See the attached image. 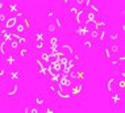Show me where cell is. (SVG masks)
Listing matches in <instances>:
<instances>
[{
  "instance_id": "15",
  "label": "cell",
  "mask_w": 125,
  "mask_h": 113,
  "mask_svg": "<svg viewBox=\"0 0 125 113\" xmlns=\"http://www.w3.org/2000/svg\"><path fill=\"white\" fill-rule=\"evenodd\" d=\"M74 51H75V49H74V46L70 45V43H63V45L61 46V53L65 54L67 57H70Z\"/></svg>"
},
{
  "instance_id": "3",
  "label": "cell",
  "mask_w": 125,
  "mask_h": 113,
  "mask_svg": "<svg viewBox=\"0 0 125 113\" xmlns=\"http://www.w3.org/2000/svg\"><path fill=\"white\" fill-rule=\"evenodd\" d=\"M21 9V4L19 1H9L5 4V12L8 15H17Z\"/></svg>"
},
{
  "instance_id": "5",
  "label": "cell",
  "mask_w": 125,
  "mask_h": 113,
  "mask_svg": "<svg viewBox=\"0 0 125 113\" xmlns=\"http://www.w3.org/2000/svg\"><path fill=\"white\" fill-rule=\"evenodd\" d=\"M19 22V17L16 15H9L8 19H7V21L3 24V26H4L5 29L8 30H13V28L16 26V24Z\"/></svg>"
},
{
  "instance_id": "36",
  "label": "cell",
  "mask_w": 125,
  "mask_h": 113,
  "mask_svg": "<svg viewBox=\"0 0 125 113\" xmlns=\"http://www.w3.org/2000/svg\"><path fill=\"white\" fill-rule=\"evenodd\" d=\"M57 87H58V83H50L48 85V91L52 95H54V93H55V91H57Z\"/></svg>"
},
{
  "instance_id": "25",
  "label": "cell",
  "mask_w": 125,
  "mask_h": 113,
  "mask_svg": "<svg viewBox=\"0 0 125 113\" xmlns=\"http://www.w3.org/2000/svg\"><path fill=\"white\" fill-rule=\"evenodd\" d=\"M116 90L119 91V92H121V93L125 91V79H124V78L116 80Z\"/></svg>"
},
{
  "instance_id": "48",
  "label": "cell",
  "mask_w": 125,
  "mask_h": 113,
  "mask_svg": "<svg viewBox=\"0 0 125 113\" xmlns=\"http://www.w3.org/2000/svg\"><path fill=\"white\" fill-rule=\"evenodd\" d=\"M120 76L125 79V71H124V70H121V71H120Z\"/></svg>"
},
{
  "instance_id": "7",
  "label": "cell",
  "mask_w": 125,
  "mask_h": 113,
  "mask_svg": "<svg viewBox=\"0 0 125 113\" xmlns=\"http://www.w3.org/2000/svg\"><path fill=\"white\" fill-rule=\"evenodd\" d=\"M5 58V64L8 67H13L16 64V62H17V54H15L13 51H8V54L4 57Z\"/></svg>"
},
{
  "instance_id": "24",
  "label": "cell",
  "mask_w": 125,
  "mask_h": 113,
  "mask_svg": "<svg viewBox=\"0 0 125 113\" xmlns=\"http://www.w3.org/2000/svg\"><path fill=\"white\" fill-rule=\"evenodd\" d=\"M19 42H17V40H11V41H8V49L9 51H13V53H16V51L19 50Z\"/></svg>"
},
{
  "instance_id": "32",
  "label": "cell",
  "mask_w": 125,
  "mask_h": 113,
  "mask_svg": "<svg viewBox=\"0 0 125 113\" xmlns=\"http://www.w3.org/2000/svg\"><path fill=\"white\" fill-rule=\"evenodd\" d=\"M84 75H86V71H78V70H76L75 80H78L79 83H83V80H84Z\"/></svg>"
},
{
  "instance_id": "16",
  "label": "cell",
  "mask_w": 125,
  "mask_h": 113,
  "mask_svg": "<svg viewBox=\"0 0 125 113\" xmlns=\"http://www.w3.org/2000/svg\"><path fill=\"white\" fill-rule=\"evenodd\" d=\"M48 32L46 30H36L33 37H34V41H46L48 40Z\"/></svg>"
},
{
  "instance_id": "13",
  "label": "cell",
  "mask_w": 125,
  "mask_h": 113,
  "mask_svg": "<svg viewBox=\"0 0 125 113\" xmlns=\"http://www.w3.org/2000/svg\"><path fill=\"white\" fill-rule=\"evenodd\" d=\"M71 83H73V80L70 79L69 75H62V76H61V79L58 80V84L61 85V87H62V88H67V90L70 88Z\"/></svg>"
},
{
  "instance_id": "49",
  "label": "cell",
  "mask_w": 125,
  "mask_h": 113,
  "mask_svg": "<svg viewBox=\"0 0 125 113\" xmlns=\"http://www.w3.org/2000/svg\"><path fill=\"white\" fill-rule=\"evenodd\" d=\"M1 96H3V85L0 84V99H1Z\"/></svg>"
},
{
  "instance_id": "6",
  "label": "cell",
  "mask_w": 125,
  "mask_h": 113,
  "mask_svg": "<svg viewBox=\"0 0 125 113\" xmlns=\"http://www.w3.org/2000/svg\"><path fill=\"white\" fill-rule=\"evenodd\" d=\"M75 19V24L78 26L79 25H84V21H86V9L84 8H79V11L76 12V15L74 16Z\"/></svg>"
},
{
  "instance_id": "4",
  "label": "cell",
  "mask_w": 125,
  "mask_h": 113,
  "mask_svg": "<svg viewBox=\"0 0 125 113\" xmlns=\"http://www.w3.org/2000/svg\"><path fill=\"white\" fill-rule=\"evenodd\" d=\"M20 93V84L19 82H13V84L11 85L8 91H7V97L11 100V99H16Z\"/></svg>"
},
{
  "instance_id": "30",
  "label": "cell",
  "mask_w": 125,
  "mask_h": 113,
  "mask_svg": "<svg viewBox=\"0 0 125 113\" xmlns=\"http://www.w3.org/2000/svg\"><path fill=\"white\" fill-rule=\"evenodd\" d=\"M22 24L25 25L26 30H29L30 28H32V22H30V17L28 15H25V17H22Z\"/></svg>"
},
{
  "instance_id": "46",
  "label": "cell",
  "mask_w": 125,
  "mask_h": 113,
  "mask_svg": "<svg viewBox=\"0 0 125 113\" xmlns=\"http://www.w3.org/2000/svg\"><path fill=\"white\" fill-rule=\"evenodd\" d=\"M71 1H73V0H61V3H62V4H65V5H69Z\"/></svg>"
},
{
  "instance_id": "19",
  "label": "cell",
  "mask_w": 125,
  "mask_h": 113,
  "mask_svg": "<svg viewBox=\"0 0 125 113\" xmlns=\"http://www.w3.org/2000/svg\"><path fill=\"white\" fill-rule=\"evenodd\" d=\"M48 45L52 47V46H59V37L55 36V34H50L48 36Z\"/></svg>"
},
{
  "instance_id": "40",
  "label": "cell",
  "mask_w": 125,
  "mask_h": 113,
  "mask_svg": "<svg viewBox=\"0 0 125 113\" xmlns=\"http://www.w3.org/2000/svg\"><path fill=\"white\" fill-rule=\"evenodd\" d=\"M78 11H79V7H76V5L69 7V13H70V15H71V16H75Z\"/></svg>"
},
{
  "instance_id": "39",
  "label": "cell",
  "mask_w": 125,
  "mask_h": 113,
  "mask_svg": "<svg viewBox=\"0 0 125 113\" xmlns=\"http://www.w3.org/2000/svg\"><path fill=\"white\" fill-rule=\"evenodd\" d=\"M103 57L105 58V59H111V58L113 57L112 54H111V51L108 50V46H107V45H105V47L103 49Z\"/></svg>"
},
{
  "instance_id": "2",
  "label": "cell",
  "mask_w": 125,
  "mask_h": 113,
  "mask_svg": "<svg viewBox=\"0 0 125 113\" xmlns=\"http://www.w3.org/2000/svg\"><path fill=\"white\" fill-rule=\"evenodd\" d=\"M69 91H70V93H71V97L74 99V97H79V96H82V95L84 93V85H83V83H71V85H70V88H69Z\"/></svg>"
},
{
  "instance_id": "14",
  "label": "cell",
  "mask_w": 125,
  "mask_h": 113,
  "mask_svg": "<svg viewBox=\"0 0 125 113\" xmlns=\"http://www.w3.org/2000/svg\"><path fill=\"white\" fill-rule=\"evenodd\" d=\"M32 101H33V104H34L36 107H38V108H42V107H45V105H46L45 97L40 96V95H34V96L32 97Z\"/></svg>"
},
{
  "instance_id": "45",
  "label": "cell",
  "mask_w": 125,
  "mask_h": 113,
  "mask_svg": "<svg viewBox=\"0 0 125 113\" xmlns=\"http://www.w3.org/2000/svg\"><path fill=\"white\" fill-rule=\"evenodd\" d=\"M4 9H5V4L3 0H0V11H4Z\"/></svg>"
},
{
  "instance_id": "47",
  "label": "cell",
  "mask_w": 125,
  "mask_h": 113,
  "mask_svg": "<svg viewBox=\"0 0 125 113\" xmlns=\"http://www.w3.org/2000/svg\"><path fill=\"white\" fill-rule=\"evenodd\" d=\"M120 30H121V33H124V30H125V24L124 22L120 24Z\"/></svg>"
},
{
  "instance_id": "10",
  "label": "cell",
  "mask_w": 125,
  "mask_h": 113,
  "mask_svg": "<svg viewBox=\"0 0 125 113\" xmlns=\"http://www.w3.org/2000/svg\"><path fill=\"white\" fill-rule=\"evenodd\" d=\"M8 75H9V78H11L13 82H19L22 78V71L20 70V68H12V70L7 74V76H8Z\"/></svg>"
},
{
  "instance_id": "28",
  "label": "cell",
  "mask_w": 125,
  "mask_h": 113,
  "mask_svg": "<svg viewBox=\"0 0 125 113\" xmlns=\"http://www.w3.org/2000/svg\"><path fill=\"white\" fill-rule=\"evenodd\" d=\"M97 37H99V30H97V29H91L90 30V34H88V38L92 40L94 42H96Z\"/></svg>"
},
{
  "instance_id": "38",
  "label": "cell",
  "mask_w": 125,
  "mask_h": 113,
  "mask_svg": "<svg viewBox=\"0 0 125 113\" xmlns=\"http://www.w3.org/2000/svg\"><path fill=\"white\" fill-rule=\"evenodd\" d=\"M87 9H90V11H92V12H95L96 15H99V12H100V8H99V5L96 4V3H92V4H91L88 8Z\"/></svg>"
},
{
  "instance_id": "44",
  "label": "cell",
  "mask_w": 125,
  "mask_h": 113,
  "mask_svg": "<svg viewBox=\"0 0 125 113\" xmlns=\"http://www.w3.org/2000/svg\"><path fill=\"white\" fill-rule=\"evenodd\" d=\"M43 108V112L45 113H52V112H54V107H42Z\"/></svg>"
},
{
  "instance_id": "35",
  "label": "cell",
  "mask_w": 125,
  "mask_h": 113,
  "mask_svg": "<svg viewBox=\"0 0 125 113\" xmlns=\"http://www.w3.org/2000/svg\"><path fill=\"white\" fill-rule=\"evenodd\" d=\"M34 42H36V49H37V50L42 51L43 49H45V43H46V41H34Z\"/></svg>"
},
{
  "instance_id": "21",
  "label": "cell",
  "mask_w": 125,
  "mask_h": 113,
  "mask_svg": "<svg viewBox=\"0 0 125 113\" xmlns=\"http://www.w3.org/2000/svg\"><path fill=\"white\" fill-rule=\"evenodd\" d=\"M107 46H108V50L111 51L112 55H117V54H120L121 51H123V49H121L117 43H109V45H107Z\"/></svg>"
},
{
  "instance_id": "34",
  "label": "cell",
  "mask_w": 125,
  "mask_h": 113,
  "mask_svg": "<svg viewBox=\"0 0 125 113\" xmlns=\"http://www.w3.org/2000/svg\"><path fill=\"white\" fill-rule=\"evenodd\" d=\"M24 112L25 113H38L40 112V108L38 107H26L25 109H24Z\"/></svg>"
},
{
  "instance_id": "17",
  "label": "cell",
  "mask_w": 125,
  "mask_h": 113,
  "mask_svg": "<svg viewBox=\"0 0 125 113\" xmlns=\"http://www.w3.org/2000/svg\"><path fill=\"white\" fill-rule=\"evenodd\" d=\"M108 29L107 28H101L99 30V37H97V41H99L100 43H105L107 40H108Z\"/></svg>"
},
{
  "instance_id": "37",
  "label": "cell",
  "mask_w": 125,
  "mask_h": 113,
  "mask_svg": "<svg viewBox=\"0 0 125 113\" xmlns=\"http://www.w3.org/2000/svg\"><path fill=\"white\" fill-rule=\"evenodd\" d=\"M46 16H48L49 19H52V17H55V16H57L55 8H48V9H46Z\"/></svg>"
},
{
  "instance_id": "12",
  "label": "cell",
  "mask_w": 125,
  "mask_h": 113,
  "mask_svg": "<svg viewBox=\"0 0 125 113\" xmlns=\"http://www.w3.org/2000/svg\"><path fill=\"white\" fill-rule=\"evenodd\" d=\"M121 40V36H120V33L117 32V30H113V32H109L108 33V45L109 43H117L119 41Z\"/></svg>"
},
{
  "instance_id": "11",
  "label": "cell",
  "mask_w": 125,
  "mask_h": 113,
  "mask_svg": "<svg viewBox=\"0 0 125 113\" xmlns=\"http://www.w3.org/2000/svg\"><path fill=\"white\" fill-rule=\"evenodd\" d=\"M105 91H108L111 93V92L116 91V78L115 76H109L105 82Z\"/></svg>"
},
{
  "instance_id": "20",
  "label": "cell",
  "mask_w": 125,
  "mask_h": 113,
  "mask_svg": "<svg viewBox=\"0 0 125 113\" xmlns=\"http://www.w3.org/2000/svg\"><path fill=\"white\" fill-rule=\"evenodd\" d=\"M13 32L21 36V34H25L26 32H28V30H26V28H25L24 24H22V21H19L17 24H16V26L13 28Z\"/></svg>"
},
{
  "instance_id": "9",
  "label": "cell",
  "mask_w": 125,
  "mask_h": 113,
  "mask_svg": "<svg viewBox=\"0 0 125 113\" xmlns=\"http://www.w3.org/2000/svg\"><path fill=\"white\" fill-rule=\"evenodd\" d=\"M121 100H123V96H121V92L119 91H113V92H111V101H112V107L113 108H116L117 105L121 103Z\"/></svg>"
},
{
  "instance_id": "22",
  "label": "cell",
  "mask_w": 125,
  "mask_h": 113,
  "mask_svg": "<svg viewBox=\"0 0 125 113\" xmlns=\"http://www.w3.org/2000/svg\"><path fill=\"white\" fill-rule=\"evenodd\" d=\"M8 41H5V40H1V43H0V55L1 57H5L7 54H8Z\"/></svg>"
},
{
  "instance_id": "42",
  "label": "cell",
  "mask_w": 125,
  "mask_h": 113,
  "mask_svg": "<svg viewBox=\"0 0 125 113\" xmlns=\"http://www.w3.org/2000/svg\"><path fill=\"white\" fill-rule=\"evenodd\" d=\"M7 74H8V70L5 67H0V79L7 78Z\"/></svg>"
},
{
  "instance_id": "26",
  "label": "cell",
  "mask_w": 125,
  "mask_h": 113,
  "mask_svg": "<svg viewBox=\"0 0 125 113\" xmlns=\"http://www.w3.org/2000/svg\"><path fill=\"white\" fill-rule=\"evenodd\" d=\"M96 17H97V15L95 12L90 11V9H86V21H95ZM86 21H84V22H86Z\"/></svg>"
},
{
  "instance_id": "41",
  "label": "cell",
  "mask_w": 125,
  "mask_h": 113,
  "mask_svg": "<svg viewBox=\"0 0 125 113\" xmlns=\"http://www.w3.org/2000/svg\"><path fill=\"white\" fill-rule=\"evenodd\" d=\"M54 20H55V21H54V24L57 25V28H58V29H61V28H62L63 22H62V20H61V17L55 16V17H54Z\"/></svg>"
},
{
  "instance_id": "43",
  "label": "cell",
  "mask_w": 125,
  "mask_h": 113,
  "mask_svg": "<svg viewBox=\"0 0 125 113\" xmlns=\"http://www.w3.org/2000/svg\"><path fill=\"white\" fill-rule=\"evenodd\" d=\"M75 1V5L79 7V8H84V4H86V0H74Z\"/></svg>"
},
{
  "instance_id": "23",
  "label": "cell",
  "mask_w": 125,
  "mask_h": 113,
  "mask_svg": "<svg viewBox=\"0 0 125 113\" xmlns=\"http://www.w3.org/2000/svg\"><path fill=\"white\" fill-rule=\"evenodd\" d=\"M82 46L84 47V49H87V50H91V49H94V46H95V42L87 37V38L82 40Z\"/></svg>"
},
{
  "instance_id": "1",
  "label": "cell",
  "mask_w": 125,
  "mask_h": 113,
  "mask_svg": "<svg viewBox=\"0 0 125 113\" xmlns=\"http://www.w3.org/2000/svg\"><path fill=\"white\" fill-rule=\"evenodd\" d=\"M54 97H55L58 101H61V103H67V101H70L73 99L70 91L67 90V88H62L59 84H58V87H57V91H55V93H54Z\"/></svg>"
},
{
  "instance_id": "31",
  "label": "cell",
  "mask_w": 125,
  "mask_h": 113,
  "mask_svg": "<svg viewBox=\"0 0 125 113\" xmlns=\"http://www.w3.org/2000/svg\"><path fill=\"white\" fill-rule=\"evenodd\" d=\"M17 42H19V45H20V46H28V40H26V37L24 36V34L19 36Z\"/></svg>"
},
{
  "instance_id": "8",
  "label": "cell",
  "mask_w": 125,
  "mask_h": 113,
  "mask_svg": "<svg viewBox=\"0 0 125 113\" xmlns=\"http://www.w3.org/2000/svg\"><path fill=\"white\" fill-rule=\"evenodd\" d=\"M75 34L79 37L80 40L87 38V37H88V34H90V29L87 28L86 25H79V26L75 29Z\"/></svg>"
},
{
  "instance_id": "18",
  "label": "cell",
  "mask_w": 125,
  "mask_h": 113,
  "mask_svg": "<svg viewBox=\"0 0 125 113\" xmlns=\"http://www.w3.org/2000/svg\"><path fill=\"white\" fill-rule=\"evenodd\" d=\"M16 53H17V57L22 58V59H24V58H28L30 55V50L28 49V46H20Z\"/></svg>"
},
{
  "instance_id": "33",
  "label": "cell",
  "mask_w": 125,
  "mask_h": 113,
  "mask_svg": "<svg viewBox=\"0 0 125 113\" xmlns=\"http://www.w3.org/2000/svg\"><path fill=\"white\" fill-rule=\"evenodd\" d=\"M8 13H7L5 11H0V25H3L5 21H7V19H8Z\"/></svg>"
},
{
  "instance_id": "29",
  "label": "cell",
  "mask_w": 125,
  "mask_h": 113,
  "mask_svg": "<svg viewBox=\"0 0 125 113\" xmlns=\"http://www.w3.org/2000/svg\"><path fill=\"white\" fill-rule=\"evenodd\" d=\"M57 30H58V28H57V25L54 22H49L48 28H46V32H48L49 34H55Z\"/></svg>"
},
{
  "instance_id": "27",
  "label": "cell",
  "mask_w": 125,
  "mask_h": 113,
  "mask_svg": "<svg viewBox=\"0 0 125 113\" xmlns=\"http://www.w3.org/2000/svg\"><path fill=\"white\" fill-rule=\"evenodd\" d=\"M109 61V63H111V66H112L113 68H116V67H119V64L121 63V61H120V58L119 55H113L111 59H108Z\"/></svg>"
}]
</instances>
